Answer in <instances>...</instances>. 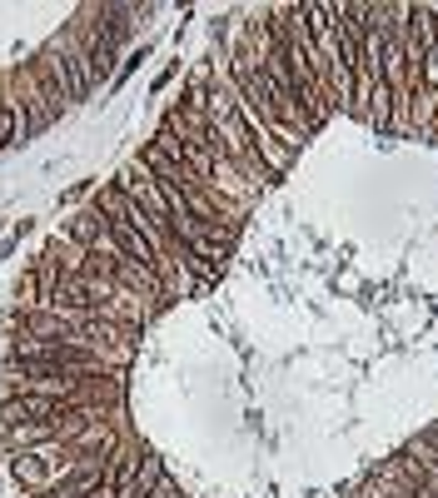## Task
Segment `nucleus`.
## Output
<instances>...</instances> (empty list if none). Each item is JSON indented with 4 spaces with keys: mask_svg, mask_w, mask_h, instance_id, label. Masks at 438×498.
<instances>
[{
    "mask_svg": "<svg viewBox=\"0 0 438 498\" xmlns=\"http://www.w3.org/2000/svg\"><path fill=\"white\" fill-rule=\"evenodd\" d=\"M11 85H15V110H20V124H26V140L40 135V130H51V124L60 120V105L40 90V80H36L30 65H15Z\"/></svg>",
    "mask_w": 438,
    "mask_h": 498,
    "instance_id": "obj_3",
    "label": "nucleus"
},
{
    "mask_svg": "<svg viewBox=\"0 0 438 498\" xmlns=\"http://www.w3.org/2000/svg\"><path fill=\"white\" fill-rule=\"evenodd\" d=\"M30 70H36L40 90H45L60 110H65V105L90 100V95H95V85H100L95 70H90V60H85V45H80L76 30H65L60 40H51V45L30 60Z\"/></svg>",
    "mask_w": 438,
    "mask_h": 498,
    "instance_id": "obj_1",
    "label": "nucleus"
},
{
    "mask_svg": "<svg viewBox=\"0 0 438 498\" xmlns=\"http://www.w3.org/2000/svg\"><path fill=\"white\" fill-rule=\"evenodd\" d=\"M0 145H26V124H20L15 100H0Z\"/></svg>",
    "mask_w": 438,
    "mask_h": 498,
    "instance_id": "obj_8",
    "label": "nucleus"
},
{
    "mask_svg": "<svg viewBox=\"0 0 438 498\" xmlns=\"http://www.w3.org/2000/svg\"><path fill=\"white\" fill-rule=\"evenodd\" d=\"M409 36L418 50H438V11L428 5H409Z\"/></svg>",
    "mask_w": 438,
    "mask_h": 498,
    "instance_id": "obj_7",
    "label": "nucleus"
},
{
    "mask_svg": "<svg viewBox=\"0 0 438 498\" xmlns=\"http://www.w3.org/2000/svg\"><path fill=\"white\" fill-rule=\"evenodd\" d=\"M135 165H139L145 174H155V185H160L164 195H189V189L200 185V174L189 170L179 155H164L155 140H150V145H139V160H135Z\"/></svg>",
    "mask_w": 438,
    "mask_h": 498,
    "instance_id": "obj_6",
    "label": "nucleus"
},
{
    "mask_svg": "<svg viewBox=\"0 0 438 498\" xmlns=\"http://www.w3.org/2000/svg\"><path fill=\"white\" fill-rule=\"evenodd\" d=\"M90 210H100V214H110V220L130 224V229H135V235H145V239H150L155 249H160V254H170V245H175V239L164 235L160 224H155L150 214L139 210V205H135V199H130V195H125V189H120V185H115V180H110V185L100 189V195H95V205H90Z\"/></svg>",
    "mask_w": 438,
    "mask_h": 498,
    "instance_id": "obj_4",
    "label": "nucleus"
},
{
    "mask_svg": "<svg viewBox=\"0 0 438 498\" xmlns=\"http://www.w3.org/2000/svg\"><path fill=\"white\" fill-rule=\"evenodd\" d=\"M115 185L125 189V195L135 199L139 210H145V214H150V220L164 229V235L175 239V205H170V195H164V189L155 185V174H145L139 165H125V170L115 174Z\"/></svg>",
    "mask_w": 438,
    "mask_h": 498,
    "instance_id": "obj_5",
    "label": "nucleus"
},
{
    "mask_svg": "<svg viewBox=\"0 0 438 498\" xmlns=\"http://www.w3.org/2000/svg\"><path fill=\"white\" fill-rule=\"evenodd\" d=\"M70 463H76L70 444H36V448H20L11 459V478L26 494H45V488H55L70 473Z\"/></svg>",
    "mask_w": 438,
    "mask_h": 498,
    "instance_id": "obj_2",
    "label": "nucleus"
}]
</instances>
